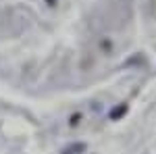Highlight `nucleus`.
I'll return each mask as SVG.
<instances>
[{"mask_svg": "<svg viewBox=\"0 0 156 154\" xmlns=\"http://www.w3.org/2000/svg\"><path fill=\"white\" fill-rule=\"evenodd\" d=\"M85 150H87V146L83 142H75V144H69L67 148H62L60 154H83Z\"/></svg>", "mask_w": 156, "mask_h": 154, "instance_id": "f257e3e1", "label": "nucleus"}, {"mask_svg": "<svg viewBox=\"0 0 156 154\" xmlns=\"http://www.w3.org/2000/svg\"><path fill=\"white\" fill-rule=\"evenodd\" d=\"M125 113H127V104H119L117 108H112V110H110V119H112V121H117V119H121Z\"/></svg>", "mask_w": 156, "mask_h": 154, "instance_id": "f03ea898", "label": "nucleus"}]
</instances>
